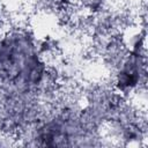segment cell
Here are the masks:
<instances>
[{
	"instance_id": "cell-1",
	"label": "cell",
	"mask_w": 148,
	"mask_h": 148,
	"mask_svg": "<svg viewBox=\"0 0 148 148\" xmlns=\"http://www.w3.org/2000/svg\"><path fill=\"white\" fill-rule=\"evenodd\" d=\"M53 82L32 34L17 28L0 35V92L37 96Z\"/></svg>"
},
{
	"instance_id": "cell-2",
	"label": "cell",
	"mask_w": 148,
	"mask_h": 148,
	"mask_svg": "<svg viewBox=\"0 0 148 148\" xmlns=\"http://www.w3.org/2000/svg\"><path fill=\"white\" fill-rule=\"evenodd\" d=\"M89 14H98L105 6L106 0H73Z\"/></svg>"
}]
</instances>
